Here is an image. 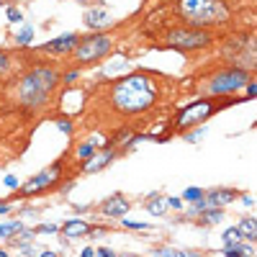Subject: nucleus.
Here are the masks:
<instances>
[{
	"mask_svg": "<svg viewBox=\"0 0 257 257\" xmlns=\"http://www.w3.org/2000/svg\"><path fill=\"white\" fill-rule=\"evenodd\" d=\"M157 98V87L147 75H129L121 83L113 85L111 103L121 113H142Z\"/></svg>",
	"mask_w": 257,
	"mask_h": 257,
	"instance_id": "nucleus-1",
	"label": "nucleus"
},
{
	"mask_svg": "<svg viewBox=\"0 0 257 257\" xmlns=\"http://www.w3.org/2000/svg\"><path fill=\"white\" fill-rule=\"evenodd\" d=\"M180 16L195 28H206L221 26L229 18V10L221 0H180Z\"/></svg>",
	"mask_w": 257,
	"mask_h": 257,
	"instance_id": "nucleus-2",
	"label": "nucleus"
},
{
	"mask_svg": "<svg viewBox=\"0 0 257 257\" xmlns=\"http://www.w3.org/2000/svg\"><path fill=\"white\" fill-rule=\"evenodd\" d=\"M57 72L49 70V67H41V70H34L28 78L21 83L18 87V95L21 100L28 105V108H39V105L47 103L49 93H52V87L57 85Z\"/></svg>",
	"mask_w": 257,
	"mask_h": 257,
	"instance_id": "nucleus-3",
	"label": "nucleus"
},
{
	"mask_svg": "<svg viewBox=\"0 0 257 257\" xmlns=\"http://www.w3.org/2000/svg\"><path fill=\"white\" fill-rule=\"evenodd\" d=\"M247 83H250V75L245 70H224L208 80L206 90L211 95H229V93H237V90L247 87Z\"/></svg>",
	"mask_w": 257,
	"mask_h": 257,
	"instance_id": "nucleus-4",
	"label": "nucleus"
},
{
	"mask_svg": "<svg viewBox=\"0 0 257 257\" xmlns=\"http://www.w3.org/2000/svg\"><path fill=\"white\" fill-rule=\"evenodd\" d=\"M108 52H111V39L103 36V34L87 36V39L78 41V47H75V57H78L80 62H95V59L105 57Z\"/></svg>",
	"mask_w": 257,
	"mask_h": 257,
	"instance_id": "nucleus-5",
	"label": "nucleus"
},
{
	"mask_svg": "<svg viewBox=\"0 0 257 257\" xmlns=\"http://www.w3.org/2000/svg\"><path fill=\"white\" fill-rule=\"evenodd\" d=\"M168 44L170 47H177V49H201V47H208L211 44V36L206 31H185V28H175L168 36Z\"/></svg>",
	"mask_w": 257,
	"mask_h": 257,
	"instance_id": "nucleus-6",
	"label": "nucleus"
},
{
	"mask_svg": "<svg viewBox=\"0 0 257 257\" xmlns=\"http://www.w3.org/2000/svg\"><path fill=\"white\" fill-rule=\"evenodd\" d=\"M211 113H214V105L206 103V100H198V103L188 105V108L177 116L175 124H177L180 129H190V126H195V124H201V121H206Z\"/></svg>",
	"mask_w": 257,
	"mask_h": 257,
	"instance_id": "nucleus-7",
	"label": "nucleus"
},
{
	"mask_svg": "<svg viewBox=\"0 0 257 257\" xmlns=\"http://www.w3.org/2000/svg\"><path fill=\"white\" fill-rule=\"evenodd\" d=\"M103 211L108 216H124L126 211H129V203H126L124 195H113V198H108V201L103 203Z\"/></svg>",
	"mask_w": 257,
	"mask_h": 257,
	"instance_id": "nucleus-8",
	"label": "nucleus"
},
{
	"mask_svg": "<svg viewBox=\"0 0 257 257\" xmlns=\"http://www.w3.org/2000/svg\"><path fill=\"white\" fill-rule=\"evenodd\" d=\"M232 198H234L232 190H214V193H208L206 198H203V206L208 211V208H214V206H226Z\"/></svg>",
	"mask_w": 257,
	"mask_h": 257,
	"instance_id": "nucleus-9",
	"label": "nucleus"
},
{
	"mask_svg": "<svg viewBox=\"0 0 257 257\" xmlns=\"http://www.w3.org/2000/svg\"><path fill=\"white\" fill-rule=\"evenodd\" d=\"M72 47H78V36H62V39H54L52 44H47V47H44V49H47V52H70Z\"/></svg>",
	"mask_w": 257,
	"mask_h": 257,
	"instance_id": "nucleus-10",
	"label": "nucleus"
},
{
	"mask_svg": "<svg viewBox=\"0 0 257 257\" xmlns=\"http://www.w3.org/2000/svg\"><path fill=\"white\" fill-rule=\"evenodd\" d=\"M52 180V172H41V175H36V177H31L26 183V188H23V193H34V190H39V188H44Z\"/></svg>",
	"mask_w": 257,
	"mask_h": 257,
	"instance_id": "nucleus-11",
	"label": "nucleus"
},
{
	"mask_svg": "<svg viewBox=\"0 0 257 257\" xmlns=\"http://www.w3.org/2000/svg\"><path fill=\"white\" fill-rule=\"evenodd\" d=\"M237 229H239V234H242V237L250 239V242H255V239H257V221H255V219L242 221V224L237 226Z\"/></svg>",
	"mask_w": 257,
	"mask_h": 257,
	"instance_id": "nucleus-12",
	"label": "nucleus"
},
{
	"mask_svg": "<svg viewBox=\"0 0 257 257\" xmlns=\"http://www.w3.org/2000/svg\"><path fill=\"white\" fill-rule=\"evenodd\" d=\"M85 21H87V26H93V28H100L105 21H108V16H105L103 10H90L87 16H85Z\"/></svg>",
	"mask_w": 257,
	"mask_h": 257,
	"instance_id": "nucleus-13",
	"label": "nucleus"
},
{
	"mask_svg": "<svg viewBox=\"0 0 257 257\" xmlns=\"http://www.w3.org/2000/svg\"><path fill=\"white\" fill-rule=\"evenodd\" d=\"M111 152H105V155H100V157H93L87 162V172H95V170H100V168H105V162H111Z\"/></svg>",
	"mask_w": 257,
	"mask_h": 257,
	"instance_id": "nucleus-14",
	"label": "nucleus"
},
{
	"mask_svg": "<svg viewBox=\"0 0 257 257\" xmlns=\"http://www.w3.org/2000/svg\"><path fill=\"white\" fill-rule=\"evenodd\" d=\"M87 232V224H83V221H70L67 226H65V234L67 237H80V234H85Z\"/></svg>",
	"mask_w": 257,
	"mask_h": 257,
	"instance_id": "nucleus-15",
	"label": "nucleus"
},
{
	"mask_svg": "<svg viewBox=\"0 0 257 257\" xmlns=\"http://www.w3.org/2000/svg\"><path fill=\"white\" fill-rule=\"evenodd\" d=\"M242 239H245V237L239 234V229H229V232H224V245H226V247L242 245Z\"/></svg>",
	"mask_w": 257,
	"mask_h": 257,
	"instance_id": "nucleus-16",
	"label": "nucleus"
},
{
	"mask_svg": "<svg viewBox=\"0 0 257 257\" xmlns=\"http://www.w3.org/2000/svg\"><path fill=\"white\" fill-rule=\"evenodd\" d=\"M165 208H168V206H165V201H152V203L147 206V211H149L152 216H162V214H165Z\"/></svg>",
	"mask_w": 257,
	"mask_h": 257,
	"instance_id": "nucleus-17",
	"label": "nucleus"
},
{
	"mask_svg": "<svg viewBox=\"0 0 257 257\" xmlns=\"http://www.w3.org/2000/svg\"><path fill=\"white\" fill-rule=\"evenodd\" d=\"M111 255H113L111 250H93V247L83 250V257H111Z\"/></svg>",
	"mask_w": 257,
	"mask_h": 257,
	"instance_id": "nucleus-18",
	"label": "nucleus"
},
{
	"mask_svg": "<svg viewBox=\"0 0 257 257\" xmlns=\"http://www.w3.org/2000/svg\"><path fill=\"white\" fill-rule=\"evenodd\" d=\"M16 232H21V224H3L0 226V237H10Z\"/></svg>",
	"mask_w": 257,
	"mask_h": 257,
	"instance_id": "nucleus-19",
	"label": "nucleus"
},
{
	"mask_svg": "<svg viewBox=\"0 0 257 257\" xmlns=\"http://www.w3.org/2000/svg\"><path fill=\"white\" fill-rule=\"evenodd\" d=\"M31 36H34V28H31V26H26L23 31L18 34V44H28V41H31Z\"/></svg>",
	"mask_w": 257,
	"mask_h": 257,
	"instance_id": "nucleus-20",
	"label": "nucleus"
},
{
	"mask_svg": "<svg viewBox=\"0 0 257 257\" xmlns=\"http://www.w3.org/2000/svg\"><path fill=\"white\" fill-rule=\"evenodd\" d=\"M201 195H203V190H198V188L185 190V198H188V201H201Z\"/></svg>",
	"mask_w": 257,
	"mask_h": 257,
	"instance_id": "nucleus-21",
	"label": "nucleus"
},
{
	"mask_svg": "<svg viewBox=\"0 0 257 257\" xmlns=\"http://www.w3.org/2000/svg\"><path fill=\"white\" fill-rule=\"evenodd\" d=\"M80 157H85V160H90V157H93V147H90V144H85V147H80V152H78Z\"/></svg>",
	"mask_w": 257,
	"mask_h": 257,
	"instance_id": "nucleus-22",
	"label": "nucleus"
},
{
	"mask_svg": "<svg viewBox=\"0 0 257 257\" xmlns=\"http://www.w3.org/2000/svg\"><path fill=\"white\" fill-rule=\"evenodd\" d=\"M157 255L160 257H165V255H168V257H183V252H175V250H160Z\"/></svg>",
	"mask_w": 257,
	"mask_h": 257,
	"instance_id": "nucleus-23",
	"label": "nucleus"
},
{
	"mask_svg": "<svg viewBox=\"0 0 257 257\" xmlns=\"http://www.w3.org/2000/svg\"><path fill=\"white\" fill-rule=\"evenodd\" d=\"M8 18H10V21H21V13H18L16 8H8Z\"/></svg>",
	"mask_w": 257,
	"mask_h": 257,
	"instance_id": "nucleus-24",
	"label": "nucleus"
},
{
	"mask_svg": "<svg viewBox=\"0 0 257 257\" xmlns=\"http://www.w3.org/2000/svg\"><path fill=\"white\" fill-rule=\"evenodd\" d=\"M5 185H8V188H18V180L13 177V175H8V177H5Z\"/></svg>",
	"mask_w": 257,
	"mask_h": 257,
	"instance_id": "nucleus-25",
	"label": "nucleus"
},
{
	"mask_svg": "<svg viewBox=\"0 0 257 257\" xmlns=\"http://www.w3.org/2000/svg\"><path fill=\"white\" fill-rule=\"evenodd\" d=\"M124 226H129V229H144V224H137V221H124Z\"/></svg>",
	"mask_w": 257,
	"mask_h": 257,
	"instance_id": "nucleus-26",
	"label": "nucleus"
},
{
	"mask_svg": "<svg viewBox=\"0 0 257 257\" xmlns=\"http://www.w3.org/2000/svg\"><path fill=\"white\" fill-rule=\"evenodd\" d=\"M5 67H8V57L0 52V70H5Z\"/></svg>",
	"mask_w": 257,
	"mask_h": 257,
	"instance_id": "nucleus-27",
	"label": "nucleus"
},
{
	"mask_svg": "<svg viewBox=\"0 0 257 257\" xmlns=\"http://www.w3.org/2000/svg\"><path fill=\"white\" fill-rule=\"evenodd\" d=\"M41 229L47 232V234H54V232H57V226H54V224H47V226H41Z\"/></svg>",
	"mask_w": 257,
	"mask_h": 257,
	"instance_id": "nucleus-28",
	"label": "nucleus"
},
{
	"mask_svg": "<svg viewBox=\"0 0 257 257\" xmlns=\"http://www.w3.org/2000/svg\"><path fill=\"white\" fill-rule=\"evenodd\" d=\"M247 93H250V95L257 93V85H255V83H247Z\"/></svg>",
	"mask_w": 257,
	"mask_h": 257,
	"instance_id": "nucleus-29",
	"label": "nucleus"
},
{
	"mask_svg": "<svg viewBox=\"0 0 257 257\" xmlns=\"http://www.w3.org/2000/svg\"><path fill=\"white\" fill-rule=\"evenodd\" d=\"M221 219V214H219V211H214V214H208V221H219Z\"/></svg>",
	"mask_w": 257,
	"mask_h": 257,
	"instance_id": "nucleus-30",
	"label": "nucleus"
},
{
	"mask_svg": "<svg viewBox=\"0 0 257 257\" xmlns=\"http://www.w3.org/2000/svg\"><path fill=\"white\" fill-rule=\"evenodd\" d=\"M168 203H170V206H175V208H180V198H170Z\"/></svg>",
	"mask_w": 257,
	"mask_h": 257,
	"instance_id": "nucleus-31",
	"label": "nucleus"
},
{
	"mask_svg": "<svg viewBox=\"0 0 257 257\" xmlns=\"http://www.w3.org/2000/svg\"><path fill=\"white\" fill-rule=\"evenodd\" d=\"M5 211H8V206H3V203H0V214H5Z\"/></svg>",
	"mask_w": 257,
	"mask_h": 257,
	"instance_id": "nucleus-32",
	"label": "nucleus"
}]
</instances>
